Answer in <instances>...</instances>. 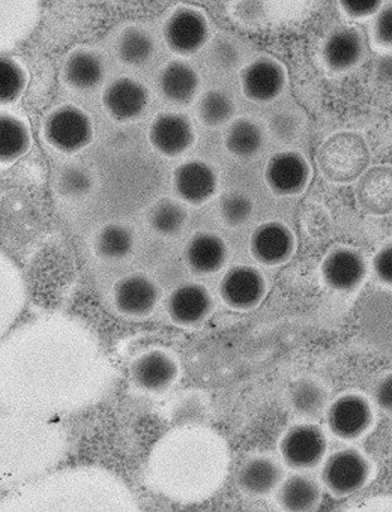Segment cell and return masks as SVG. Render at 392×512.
<instances>
[{"mask_svg": "<svg viewBox=\"0 0 392 512\" xmlns=\"http://www.w3.org/2000/svg\"><path fill=\"white\" fill-rule=\"evenodd\" d=\"M32 135L30 127L13 114L2 113L0 117V161L9 167L30 152Z\"/></svg>", "mask_w": 392, "mask_h": 512, "instance_id": "cell-24", "label": "cell"}, {"mask_svg": "<svg viewBox=\"0 0 392 512\" xmlns=\"http://www.w3.org/2000/svg\"><path fill=\"white\" fill-rule=\"evenodd\" d=\"M375 75L379 83L392 85V55L381 57L376 62Z\"/></svg>", "mask_w": 392, "mask_h": 512, "instance_id": "cell-41", "label": "cell"}, {"mask_svg": "<svg viewBox=\"0 0 392 512\" xmlns=\"http://www.w3.org/2000/svg\"><path fill=\"white\" fill-rule=\"evenodd\" d=\"M213 56L218 65L222 68H233L238 61V51L231 42L226 40H219L215 43Z\"/></svg>", "mask_w": 392, "mask_h": 512, "instance_id": "cell-39", "label": "cell"}, {"mask_svg": "<svg viewBox=\"0 0 392 512\" xmlns=\"http://www.w3.org/2000/svg\"><path fill=\"white\" fill-rule=\"evenodd\" d=\"M372 35L377 45L392 49V3L382 6L376 14Z\"/></svg>", "mask_w": 392, "mask_h": 512, "instance_id": "cell-35", "label": "cell"}, {"mask_svg": "<svg viewBox=\"0 0 392 512\" xmlns=\"http://www.w3.org/2000/svg\"><path fill=\"white\" fill-rule=\"evenodd\" d=\"M226 241L213 232L195 233L186 243L185 261L191 272L199 276H209L221 271L228 261Z\"/></svg>", "mask_w": 392, "mask_h": 512, "instance_id": "cell-18", "label": "cell"}, {"mask_svg": "<svg viewBox=\"0 0 392 512\" xmlns=\"http://www.w3.org/2000/svg\"><path fill=\"white\" fill-rule=\"evenodd\" d=\"M374 272L381 282L392 286V243L381 247L374 257Z\"/></svg>", "mask_w": 392, "mask_h": 512, "instance_id": "cell-38", "label": "cell"}, {"mask_svg": "<svg viewBox=\"0 0 392 512\" xmlns=\"http://www.w3.org/2000/svg\"><path fill=\"white\" fill-rule=\"evenodd\" d=\"M284 477L281 467L270 458H252L238 473V485L246 494L264 496L279 488Z\"/></svg>", "mask_w": 392, "mask_h": 512, "instance_id": "cell-23", "label": "cell"}, {"mask_svg": "<svg viewBox=\"0 0 392 512\" xmlns=\"http://www.w3.org/2000/svg\"><path fill=\"white\" fill-rule=\"evenodd\" d=\"M189 213L183 203L170 198H162L152 204L147 213L148 226L164 237L176 236L188 224Z\"/></svg>", "mask_w": 392, "mask_h": 512, "instance_id": "cell-29", "label": "cell"}, {"mask_svg": "<svg viewBox=\"0 0 392 512\" xmlns=\"http://www.w3.org/2000/svg\"><path fill=\"white\" fill-rule=\"evenodd\" d=\"M129 373L138 389L159 394L178 380L179 366L169 353L152 349L133 361Z\"/></svg>", "mask_w": 392, "mask_h": 512, "instance_id": "cell-16", "label": "cell"}, {"mask_svg": "<svg viewBox=\"0 0 392 512\" xmlns=\"http://www.w3.org/2000/svg\"><path fill=\"white\" fill-rule=\"evenodd\" d=\"M296 242L293 231L281 222H266L253 231L250 251L253 258L264 266L284 265L293 257Z\"/></svg>", "mask_w": 392, "mask_h": 512, "instance_id": "cell-15", "label": "cell"}, {"mask_svg": "<svg viewBox=\"0 0 392 512\" xmlns=\"http://www.w3.org/2000/svg\"><path fill=\"white\" fill-rule=\"evenodd\" d=\"M161 291L147 275L132 274L122 277L113 289L117 310L129 318H145L159 304Z\"/></svg>", "mask_w": 392, "mask_h": 512, "instance_id": "cell-14", "label": "cell"}, {"mask_svg": "<svg viewBox=\"0 0 392 512\" xmlns=\"http://www.w3.org/2000/svg\"><path fill=\"white\" fill-rule=\"evenodd\" d=\"M43 137L54 150L75 155L94 140V124L84 109L65 104L52 110L43 122Z\"/></svg>", "mask_w": 392, "mask_h": 512, "instance_id": "cell-2", "label": "cell"}, {"mask_svg": "<svg viewBox=\"0 0 392 512\" xmlns=\"http://www.w3.org/2000/svg\"><path fill=\"white\" fill-rule=\"evenodd\" d=\"M365 41L356 28H341L325 40L322 49L324 65L334 73H343L360 64L365 56Z\"/></svg>", "mask_w": 392, "mask_h": 512, "instance_id": "cell-19", "label": "cell"}, {"mask_svg": "<svg viewBox=\"0 0 392 512\" xmlns=\"http://www.w3.org/2000/svg\"><path fill=\"white\" fill-rule=\"evenodd\" d=\"M375 401L379 408L392 414V373L382 377L375 387Z\"/></svg>", "mask_w": 392, "mask_h": 512, "instance_id": "cell-40", "label": "cell"}, {"mask_svg": "<svg viewBox=\"0 0 392 512\" xmlns=\"http://www.w3.org/2000/svg\"><path fill=\"white\" fill-rule=\"evenodd\" d=\"M327 447L322 429L313 424H299L282 437L280 453L284 462L294 470H310L322 462Z\"/></svg>", "mask_w": 392, "mask_h": 512, "instance_id": "cell-5", "label": "cell"}, {"mask_svg": "<svg viewBox=\"0 0 392 512\" xmlns=\"http://www.w3.org/2000/svg\"><path fill=\"white\" fill-rule=\"evenodd\" d=\"M94 179L92 174L79 165L66 166L56 179L57 194L62 199L78 200L92 193Z\"/></svg>", "mask_w": 392, "mask_h": 512, "instance_id": "cell-33", "label": "cell"}, {"mask_svg": "<svg viewBox=\"0 0 392 512\" xmlns=\"http://www.w3.org/2000/svg\"><path fill=\"white\" fill-rule=\"evenodd\" d=\"M196 112L205 127L218 128L231 122L236 114V104L227 93L214 89L209 90L199 100Z\"/></svg>", "mask_w": 392, "mask_h": 512, "instance_id": "cell-31", "label": "cell"}, {"mask_svg": "<svg viewBox=\"0 0 392 512\" xmlns=\"http://www.w3.org/2000/svg\"><path fill=\"white\" fill-rule=\"evenodd\" d=\"M150 93L140 81L121 76L105 86L102 104L105 112L118 123L135 122L145 114Z\"/></svg>", "mask_w": 392, "mask_h": 512, "instance_id": "cell-9", "label": "cell"}, {"mask_svg": "<svg viewBox=\"0 0 392 512\" xmlns=\"http://www.w3.org/2000/svg\"><path fill=\"white\" fill-rule=\"evenodd\" d=\"M28 73L17 60L9 56L0 59V102L2 105L16 103L25 93L28 84Z\"/></svg>", "mask_w": 392, "mask_h": 512, "instance_id": "cell-32", "label": "cell"}, {"mask_svg": "<svg viewBox=\"0 0 392 512\" xmlns=\"http://www.w3.org/2000/svg\"><path fill=\"white\" fill-rule=\"evenodd\" d=\"M105 66L97 52L78 49L66 57L62 66V80L76 92H90L103 83Z\"/></svg>", "mask_w": 392, "mask_h": 512, "instance_id": "cell-20", "label": "cell"}, {"mask_svg": "<svg viewBox=\"0 0 392 512\" xmlns=\"http://www.w3.org/2000/svg\"><path fill=\"white\" fill-rule=\"evenodd\" d=\"M159 86L166 100L186 107L193 103L199 92L200 76L193 66L184 61L175 60L161 70Z\"/></svg>", "mask_w": 392, "mask_h": 512, "instance_id": "cell-22", "label": "cell"}, {"mask_svg": "<svg viewBox=\"0 0 392 512\" xmlns=\"http://www.w3.org/2000/svg\"><path fill=\"white\" fill-rule=\"evenodd\" d=\"M265 132L250 118H238L227 129L224 146L236 159H251L265 146Z\"/></svg>", "mask_w": 392, "mask_h": 512, "instance_id": "cell-25", "label": "cell"}, {"mask_svg": "<svg viewBox=\"0 0 392 512\" xmlns=\"http://www.w3.org/2000/svg\"><path fill=\"white\" fill-rule=\"evenodd\" d=\"M209 37V21L200 9L181 6L166 19L164 38L172 54L193 56L207 45Z\"/></svg>", "mask_w": 392, "mask_h": 512, "instance_id": "cell-3", "label": "cell"}, {"mask_svg": "<svg viewBox=\"0 0 392 512\" xmlns=\"http://www.w3.org/2000/svg\"><path fill=\"white\" fill-rule=\"evenodd\" d=\"M116 51L118 59L123 65L137 68L152 59L155 52V41L150 33L143 28L128 26L118 37Z\"/></svg>", "mask_w": 392, "mask_h": 512, "instance_id": "cell-28", "label": "cell"}, {"mask_svg": "<svg viewBox=\"0 0 392 512\" xmlns=\"http://www.w3.org/2000/svg\"><path fill=\"white\" fill-rule=\"evenodd\" d=\"M312 170L307 159L295 151L275 153L267 161L265 181L275 195L296 196L309 185Z\"/></svg>", "mask_w": 392, "mask_h": 512, "instance_id": "cell-11", "label": "cell"}, {"mask_svg": "<svg viewBox=\"0 0 392 512\" xmlns=\"http://www.w3.org/2000/svg\"><path fill=\"white\" fill-rule=\"evenodd\" d=\"M172 188L181 202L193 207H202L217 195L219 177L208 162L189 160L174 170Z\"/></svg>", "mask_w": 392, "mask_h": 512, "instance_id": "cell-8", "label": "cell"}, {"mask_svg": "<svg viewBox=\"0 0 392 512\" xmlns=\"http://www.w3.org/2000/svg\"><path fill=\"white\" fill-rule=\"evenodd\" d=\"M300 122L298 117L290 112L275 114L270 121V128L277 140L291 141L298 135Z\"/></svg>", "mask_w": 392, "mask_h": 512, "instance_id": "cell-36", "label": "cell"}, {"mask_svg": "<svg viewBox=\"0 0 392 512\" xmlns=\"http://www.w3.org/2000/svg\"><path fill=\"white\" fill-rule=\"evenodd\" d=\"M374 413L365 397L346 394L334 400L327 410L329 430L337 438L355 440L370 429Z\"/></svg>", "mask_w": 392, "mask_h": 512, "instance_id": "cell-13", "label": "cell"}, {"mask_svg": "<svg viewBox=\"0 0 392 512\" xmlns=\"http://www.w3.org/2000/svg\"><path fill=\"white\" fill-rule=\"evenodd\" d=\"M291 408L303 418L314 419L327 408V392L312 378H300L289 390Z\"/></svg>", "mask_w": 392, "mask_h": 512, "instance_id": "cell-30", "label": "cell"}, {"mask_svg": "<svg viewBox=\"0 0 392 512\" xmlns=\"http://www.w3.org/2000/svg\"><path fill=\"white\" fill-rule=\"evenodd\" d=\"M370 152L367 143L353 132H339L319 148L318 165L328 180L350 183L365 174Z\"/></svg>", "mask_w": 392, "mask_h": 512, "instance_id": "cell-1", "label": "cell"}, {"mask_svg": "<svg viewBox=\"0 0 392 512\" xmlns=\"http://www.w3.org/2000/svg\"><path fill=\"white\" fill-rule=\"evenodd\" d=\"M133 247V232L119 223L105 224L94 238L95 255L104 261H122L131 255Z\"/></svg>", "mask_w": 392, "mask_h": 512, "instance_id": "cell-27", "label": "cell"}, {"mask_svg": "<svg viewBox=\"0 0 392 512\" xmlns=\"http://www.w3.org/2000/svg\"><path fill=\"white\" fill-rule=\"evenodd\" d=\"M341 8L352 18H367L380 12L384 3L380 0H343Z\"/></svg>", "mask_w": 392, "mask_h": 512, "instance_id": "cell-37", "label": "cell"}, {"mask_svg": "<svg viewBox=\"0 0 392 512\" xmlns=\"http://www.w3.org/2000/svg\"><path fill=\"white\" fill-rule=\"evenodd\" d=\"M371 475L370 463L361 452L346 448L325 461L322 481L332 494L350 496L366 485Z\"/></svg>", "mask_w": 392, "mask_h": 512, "instance_id": "cell-4", "label": "cell"}, {"mask_svg": "<svg viewBox=\"0 0 392 512\" xmlns=\"http://www.w3.org/2000/svg\"><path fill=\"white\" fill-rule=\"evenodd\" d=\"M243 95L253 103L266 104L279 98L288 83V75L281 62L269 56H261L242 70Z\"/></svg>", "mask_w": 392, "mask_h": 512, "instance_id": "cell-6", "label": "cell"}, {"mask_svg": "<svg viewBox=\"0 0 392 512\" xmlns=\"http://www.w3.org/2000/svg\"><path fill=\"white\" fill-rule=\"evenodd\" d=\"M357 199L367 213L385 215L392 212V167L376 166L360 177Z\"/></svg>", "mask_w": 392, "mask_h": 512, "instance_id": "cell-21", "label": "cell"}, {"mask_svg": "<svg viewBox=\"0 0 392 512\" xmlns=\"http://www.w3.org/2000/svg\"><path fill=\"white\" fill-rule=\"evenodd\" d=\"M196 133L185 114L160 113L148 128V141L156 152L175 159L194 146Z\"/></svg>", "mask_w": 392, "mask_h": 512, "instance_id": "cell-10", "label": "cell"}, {"mask_svg": "<svg viewBox=\"0 0 392 512\" xmlns=\"http://www.w3.org/2000/svg\"><path fill=\"white\" fill-rule=\"evenodd\" d=\"M320 271L331 289L348 293L365 280L367 265L360 252L350 247H338L324 257Z\"/></svg>", "mask_w": 392, "mask_h": 512, "instance_id": "cell-17", "label": "cell"}, {"mask_svg": "<svg viewBox=\"0 0 392 512\" xmlns=\"http://www.w3.org/2000/svg\"><path fill=\"white\" fill-rule=\"evenodd\" d=\"M267 294L264 275L256 267L237 265L231 267L219 284L223 303L233 310L247 311L257 308Z\"/></svg>", "mask_w": 392, "mask_h": 512, "instance_id": "cell-7", "label": "cell"}, {"mask_svg": "<svg viewBox=\"0 0 392 512\" xmlns=\"http://www.w3.org/2000/svg\"><path fill=\"white\" fill-rule=\"evenodd\" d=\"M253 209H255V205L250 196L241 191H227L219 202V215L229 228L243 226L252 217Z\"/></svg>", "mask_w": 392, "mask_h": 512, "instance_id": "cell-34", "label": "cell"}, {"mask_svg": "<svg viewBox=\"0 0 392 512\" xmlns=\"http://www.w3.org/2000/svg\"><path fill=\"white\" fill-rule=\"evenodd\" d=\"M277 501L286 511L313 510L320 501L319 485L308 476H290L281 482Z\"/></svg>", "mask_w": 392, "mask_h": 512, "instance_id": "cell-26", "label": "cell"}, {"mask_svg": "<svg viewBox=\"0 0 392 512\" xmlns=\"http://www.w3.org/2000/svg\"><path fill=\"white\" fill-rule=\"evenodd\" d=\"M214 310V300L207 287L188 282L171 291L166 313L178 327L193 328L203 324Z\"/></svg>", "mask_w": 392, "mask_h": 512, "instance_id": "cell-12", "label": "cell"}]
</instances>
